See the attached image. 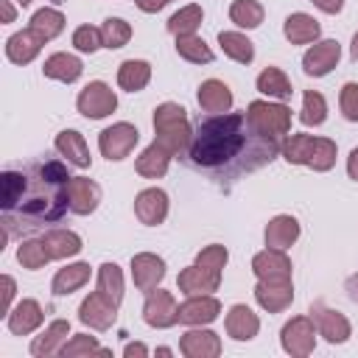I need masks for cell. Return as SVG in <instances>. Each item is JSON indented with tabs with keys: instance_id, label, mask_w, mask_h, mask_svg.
<instances>
[{
	"instance_id": "6da1fadb",
	"label": "cell",
	"mask_w": 358,
	"mask_h": 358,
	"mask_svg": "<svg viewBox=\"0 0 358 358\" xmlns=\"http://www.w3.org/2000/svg\"><path fill=\"white\" fill-rule=\"evenodd\" d=\"M282 151L277 137L260 134L246 112H221L199 120L187 148V162L221 187L266 168Z\"/></svg>"
},
{
	"instance_id": "7a4b0ae2",
	"label": "cell",
	"mask_w": 358,
	"mask_h": 358,
	"mask_svg": "<svg viewBox=\"0 0 358 358\" xmlns=\"http://www.w3.org/2000/svg\"><path fill=\"white\" fill-rule=\"evenodd\" d=\"M3 201H0V249L8 238H22L56 224L70 210L67 185L70 171L59 159H39L25 168L3 171Z\"/></svg>"
},
{
	"instance_id": "3957f363",
	"label": "cell",
	"mask_w": 358,
	"mask_h": 358,
	"mask_svg": "<svg viewBox=\"0 0 358 358\" xmlns=\"http://www.w3.org/2000/svg\"><path fill=\"white\" fill-rule=\"evenodd\" d=\"M154 131H157V143L171 154V157H179V154H187L190 148V140H193V129L187 123V112L185 106L173 103V101H165L154 109Z\"/></svg>"
},
{
	"instance_id": "277c9868",
	"label": "cell",
	"mask_w": 358,
	"mask_h": 358,
	"mask_svg": "<svg viewBox=\"0 0 358 358\" xmlns=\"http://www.w3.org/2000/svg\"><path fill=\"white\" fill-rule=\"evenodd\" d=\"M336 143L327 137H310V134H291L282 143V157L291 165H308L313 171H330L336 165Z\"/></svg>"
},
{
	"instance_id": "5b68a950",
	"label": "cell",
	"mask_w": 358,
	"mask_h": 358,
	"mask_svg": "<svg viewBox=\"0 0 358 358\" xmlns=\"http://www.w3.org/2000/svg\"><path fill=\"white\" fill-rule=\"evenodd\" d=\"M249 123L266 134V137H282L291 131V109L285 103H271V101H252L246 106Z\"/></svg>"
},
{
	"instance_id": "8992f818",
	"label": "cell",
	"mask_w": 358,
	"mask_h": 358,
	"mask_svg": "<svg viewBox=\"0 0 358 358\" xmlns=\"http://www.w3.org/2000/svg\"><path fill=\"white\" fill-rule=\"evenodd\" d=\"M280 341H282V350L294 358H305L313 352L316 347V324L310 316H294L291 322L282 324L280 330Z\"/></svg>"
},
{
	"instance_id": "52a82bcc",
	"label": "cell",
	"mask_w": 358,
	"mask_h": 358,
	"mask_svg": "<svg viewBox=\"0 0 358 358\" xmlns=\"http://www.w3.org/2000/svg\"><path fill=\"white\" fill-rule=\"evenodd\" d=\"M78 112L90 120H101L106 115H112L117 109V95L109 84L103 81H90L81 92H78V101H76Z\"/></svg>"
},
{
	"instance_id": "ba28073f",
	"label": "cell",
	"mask_w": 358,
	"mask_h": 358,
	"mask_svg": "<svg viewBox=\"0 0 358 358\" xmlns=\"http://www.w3.org/2000/svg\"><path fill=\"white\" fill-rule=\"evenodd\" d=\"M137 140H140L137 126L120 120V123H112L109 129L101 131V137H98V148H101V154H103L109 162H112V159L117 162V159H126V157L134 151Z\"/></svg>"
},
{
	"instance_id": "9c48e42d",
	"label": "cell",
	"mask_w": 358,
	"mask_h": 358,
	"mask_svg": "<svg viewBox=\"0 0 358 358\" xmlns=\"http://www.w3.org/2000/svg\"><path fill=\"white\" fill-rule=\"evenodd\" d=\"M310 319L316 324V333L324 336V341H330V344H344L350 338V333H352L350 319L344 313L327 308L324 302H313L310 305Z\"/></svg>"
},
{
	"instance_id": "30bf717a",
	"label": "cell",
	"mask_w": 358,
	"mask_h": 358,
	"mask_svg": "<svg viewBox=\"0 0 358 358\" xmlns=\"http://www.w3.org/2000/svg\"><path fill=\"white\" fill-rule=\"evenodd\" d=\"M252 271L260 282H291V260L285 249H263L252 257Z\"/></svg>"
},
{
	"instance_id": "8fae6325",
	"label": "cell",
	"mask_w": 358,
	"mask_h": 358,
	"mask_svg": "<svg viewBox=\"0 0 358 358\" xmlns=\"http://www.w3.org/2000/svg\"><path fill=\"white\" fill-rule=\"evenodd\" d=\"M143 319L148 327H157V330H165V327H173L179 322V305L173 302V296L162 288H154L148 291L145 296V305H143Z\"/></svg>"
},
{
	"instance_id": "7c38bea8",
	"label": "cell",
	"mask_w": 358,
	"mask_h": 358,
	"mask_svg": "<svg viewBox=\"0 0 358 358\" xmlns=\"http://www.w3.org/2000/svg\"><path fill=\"white\" fill-rule=\"evenodd\" d=\"M117 308H120V305H115V302L106 299L101 291H95V294H90V296L81 302L78 319H81L87 327H92V330H109V327L115 324V319H117Z\"/></svg>"
},
{
	"instance_id": "4fadbf2b",
	"label": "cell",
	"mask_w": 358,
	"mask_h": 358,
	"mask_svg": "<svg viewBox=\"0 0 358 358\" xmlns=\"http://www.w3.org/2000/svg\"><path fill=\"white\" fill-rule=\"evenodd\" d=\"M341 59V45L336 39H322V42H313V48H308V53L302 56V70L313 78L319 76H327Z\"/></svg>"
},
{
	"instance_id": "5bb4252c",
	"label": "cell",
	"mask_w": 358,
	"mask_h": 358,
	"mask_svg": "<svg viewBox=\"0 0 358 358\" xmlns=\"http://www.w3.org/2000/svg\"><path fill=\"white\" fill-rule=\"evenodd\" d=\"M162 277H165V260L162 257H157L151 252H140L131 257V280L143 294L154 291L162 282Z\"/></svg>"
},
{
	"instance_id": "9a60e30c",
	"label": "cell",
	"mask_w": 358,
	"mask_h": 358,
	"mask_svg": "<svg viewBox=\"0 0 358 358\" xmlns=\"http://www.w3.org/2000/svg\"><path fill=\"white\" fill-rule=\"evenodd\" d=\"M221 313V302L210 294H199V296H187L182 305H179V322L182 324H193V327H201V324H210L215 322Z\"/></svg>"
},
{
	"instance_id": "2e32d148",
	"label": "cell",
	"mask_w": 358,
	"mask_h": 358,
	"mask_svg": "<svg viewBox=\"0 0 358 358\" xmlns=\"http://www.w3.org/2000/svg\"><path fill=\"white\" fill-rule=\"evenodd\" d=\"M176 285H179V291H182V294H187V296L213 294V291L221 285V271H210V268H204V266L193 263V266H187V268H182V271H179Z\"/></svg>"
},
{
	"instance_id": "e0dca14e",
	"label": "cell",
	"mask_w": 358,
	"mask_h": 358,
	"mask_svg": "<svg viewBox=\"0 0 358 358\" xmlns=\"http://www.w3.org/2000/svg\"><path fill=\"white\" fill-rule=\"evenodd\" d=\"M134 215L145 227L162 224L165 215H168V193L159 190V187H148V190L137 193V199H134Z\"/></svg>"
},
{
	"instance_id": "ac0fdd59",
	"label": "cell",
	"mask_w": 358,
	"mask_h": 358,
	"mask_svg": "<svg viewBox=\"0 0 358 358\" xmlns=\"http://www.w3.org/2000/svg\"><path fill=\"white\" fill-rule=\"evenodd\" d=\"M67 199H70V210L76 215H90V213H95V207L101 201V187H98V182H92L87 176H73L67 185Z\"/></svg>"
},
{
	"instance_id": "d6986e66",
	"label": "cell",
	"mask_w": 358,
	"mask_h": 358,
	"mask_svg": "<svg viewBox=\"0 0 358 358\" xmlns=\"http://www.w3.org/2000/svg\"><path fill=\"white\" fill-rule=\"evenodd\" d=\"M179 350L187 358H215V355H221V338L207 327H196L182 336Z\"/></svg>"
},
{
	"instance_id": "ffe728a7",
	"label": "cell",
	"mask_w": 358,
	"mask_h": 358,
	"mask_svg": "<svg viewBox=\"0 0 358 358\" xmlns=\"http://www.w3.org/2000/svg\"><path fill=\"white\" fill-rule=\"evenodd\" d=\"M42 45H45V39H42L36 31L25 28V31H17V34L8 36V42H6V56H8V62H14V64H28V62H34V59L39 56Z\"/></svg>"
},
{
	"instance_id": "44dd1931",
	"label": "cell",
	"mask_w": 358,
	"mask_h": 358,
	"mask_svg": "<svg viewBox=\"0 0 358 358\" xmlns=\"http://www.w3.org/2000/svg\"><path fill=\"white\" fill-rule=\"evenodd\" d=\"M255 299L263 310L280 313L294 302V282H260L255 285Z\"/></svg>"
},
{
	"instance_id": "7402d4cb",
	"label": "cell",
	"mask_w": 358,
	"mask_h": 358,
	"mask_svg": "<svg viewBox=\"0 0 358 358\" xmlns=\"http://www.w3.org/2000/svg\"><path fill=\"white\" fill-rule=\"evenodd\" d=\"M67 336H70V322L67 319H53L45 333H39L34 341H31V355L36 358H48L53 352H62V347L67 344Z\"/></svg>"
},
{
	"instance_id": "603a6c76",
	"label": "cell",
	"mask_w": 358,
	"mask_h": 358,
	"mask_svg": "<svg viewBox=\"0 0 358 358\" xmlns=\"http://www.w3.org/2000/svg\"><path fill=\"white\" fill-rule=\"evenodd\" d=\"M6 319H8V330L14 336H28L42 324L45 313H42V305L36 299H22L11 308V313Z\"/></svg>"
},
{
	"instance_id": "cb8c5ba5",
	"label": "cell",
	"mask_w": 358,
	"mask_h": 358,
	"mask_svg": "<svg viewBox=\"0 0 358 358\" xmlns=\"http://www.w3.org/2000/svg\"><path fill=\"white\" fill-rule=\"evenodd\" d=\"M224 324H227V336L235 341H249L260 330V319L249 305H232Z\"/></svg>"
},
{
	"instance_id": "d4e9b609",
	"label": "cell",
	"mask_w": 358,
	"mask_h": 358,
	"mask_svg": "<svg viewBox=\"0 0 358 358\" xmlns=\"http://www.w3.org/2000/svg\"><path fill=\"white\" fill-rule=\"evenodd\" d=\"M196 98H199V106H201L204 112H210V115H221V112H229V109H232V92H229V87H227L224 81H218V78L201 81Z\"/></svg>"
},
{
	"instance_id": "484cf974",
	"label": "cell",
	"mask_w": 358,
	"mask_h": 358,
	"mask_svg": "<svg viewBox=\"0 0 358 358\" xmlns=\"http://www.w3.org/2000/svg\"><path fill=\"white\" fill-rule=\"evenodd\" d=\"M56 151L76 168H90L92 157H90V148H87V140L84 134H78L76 129H64L56 134Z\"/></svg>"
},
{
	"instance_id": "4316f807",
	"label": "cell",
	"mask_w": 358,
	"mask_h": 358,
	"mask_svg": "<svg viewBox=\"0 0 358 358\" xmlns=\"http://www.w3.org/2000/svg\"><path fill=\"white\" fill-rule=\"evenodd\" d=\"M282 34L291 45H308V42H316L319 34H322V25L305 14V11H296V14H288L285 22H282Z\"/></svg>"
},
{
	"instance_id": "83f0119b",
	"label": "cell",
	"mask_w": 358,
	"mask_h": 358,
	"mask_svg": "<svg viewBox=\"0 0 358 358\" xmlns=\"http://www.w3.org/2000/svg\"><path fill=\"white\" fill-rule=\"evenodd\" d=\"M42 73H45L48 78H53V81L73 84V81H78V78H81L84 64H81V59H78V56H73V53H53V56H48V59H45Z\"/></svg>"
},
{
	"instance_id": "f1b7e54d",
	"label": "cell",
	"mask_w": 358,
	"mask_h": 358,
	"mask_svg": "<svg viewBox=\"0 0 358 358\" xmlns=\"http://www.w3.org/2000/svg\"><path fill=\"white\" fill-rule=\"evenodd\" d=\"M263 238H266V246L271 249H288L299 238V221L294 215H274L266 224Z\"/></svg>"
},
{
	"instance_id": "f546056e",
	"label": "cell",
	"mask_w": 358,
	"mask_h": 358,
	"mask_svg": "<svg viewBox=\"0 0 358 358\" xmlns=\"http://www.w3.org/2000/svg\"><path fill=\"white\" fill-rule=\"evenodd\" d=\"M168 165H171V154H168L157 140H154V143L137 157V162H134L137 173L145 176V179H159V176H165V173H168Z\"/></svg>"
},
{
	"instance_id": "4dcf8cb0",
	"label": "cell",
	"mask_w": 358,
	"mask_h": 358,
	"mask_svg": "<svg viewBox=\"0 0 358 358\" xmlns=\"http://www.w3.org/2000/svg\"><path fill=\"white\" fill-rule=\"evenodd\" d=\"M151 81V64L143 59H126L117 67V84L126 92H140Z\"/></svg>"
},
{
	"instance_id": "1f68e13d",
	"label": "cell",
	"mask_w": 358,
	"mask_h": 358,
	"mask_svg": "<svg viewBox=\"0 0 358 358\" xmlns=\"http://www.w3.org/2000/svg\"><path fill=\"white\" fill-rule=\"evenodd\" d=\"M42 241L53 260H64V257H73L81 252V238L70 229H48Z\"/></svg>"
},
{
	"instance_id": "d6a6232c",
	"label": "cell",
	"mask_w": 358,
	"mask_h": 358,
	"mask_svg": "<svg viewBox=\"0 0 358 358\" xmlns=\"http://www.w3.org/2000/svg\"><path fill=\"white\" fill-rule=\"evenodd\" d=\"M90 280V263H73L67 268H59L56 277H53V294L56 296H67L73 291H78L84 282Z\"/></svg>"
},
{
	"instance_id": "836d02e7",
	"label": "cell",
	"mask_w": 358,
	"mask_h": 358,
	"mask_svg": "<svg viewBox=\"0 0 358 358\" xmlns=\"http://www.w3.org/2000/svg\"><path fill=\"white\" fill-rule=\"evenodd\" d=\"M257 90L263 95H268V98H277V101H288L294 95V87H291L288 76L280 67H266L257 76Z\"/></svg>"
},
{
	"instance_id": "e575fe53",
	"label": "cell",
	"mask_w": 358,
	"mask_h": 358,
	"mask_svg": "<svg viewBox=\"0 0 358 358\" xmlns=\"http://www.w3.org/2000/svg\"><path fill=\"white\" fill-rule=\"evenodd\" d=\"M218 45H221V50H224L232 62H238V64H249V62L255 59V45H252L243 34H238V31H221V34H218Z\"/></svg>"
},
{
	"instance_id": "d590c367",
	"label": "cell",
	"mask_w": 358,
	"mask_h": 358,
	"mask_svg": "<svg viewBox=\"0 0 358 358\" xmlns=\"http://www.w3.org/2000/svg\"><path fill=\"white\" fill-rule=\"evenodd\" d=\"M28 28L36 31L45 42H50V39H56V36L64 31V14L56 11V8H39V11L31 17V25H28Z\"/></svg>"
},
{
	"instance_id": "8d00e7d4",
	"label": "cell",
	"mask_w": 358,
	"mask_h": 358,
	"mask_svg": "<svg viewBox=\"0 0 358 358\" xmlns=\"http://www.w3.org/2000/svg\"><path fill=\"white\" fill-rule=\"evenodd\" d=\"M98 291L106 299H112L115 305L123 302V271L117 263H103L98 268Z\"/></svg>"
},
{
	"instance_id": "74e56055",
	"label": "cell",
	"mask_w": 358,
	"mask_h": 358,
	"mask_svg": "<svg viewBox=\"0 0 358 358\" xmlns=\"http://www.w3.org/2000/svg\"><path fill=\"white\" fill-rule=\"evenodd\" d=\"M201 20H204V11H201V6L190 3V6H182L176 14H171V20H168V31H171L173 36L196 34V28L201 25Z\"/></svg>"
},
{
	"instance_id": "f35d334b",
	"label": "cell",
	"mask_w": 358,
	"mask_h": 358,
	"mask_svg": "<svg viewBox=\"0 0 358 358\" xmlns=\"http://www.w3.org/2000/svg\"><path fill=\"white\" fill-rule=\"evenodd\" d=\"M176 53L185 59V62H193V64H210L213 62V50L207 48V42L196 34H185V36H176Z\"/></svg>"
},
{
	"instance_id": "ab89813d",
	"label": "cell",
	"mask_w": 358,
	"mask_h": 358,
	"mask_svg": "<svg viewBox=\"0 0 358 358\" xmlns=\"http://www.w3.org/2000/svg\"><path fill=\"white\" fill-rule=\"evenodd\" d=\"M17 260L22 263V268L36 271V268H42L48 260H53V257H50V252H48V246H45L42 238H28V241H22V243L17 246Z\"/></svg>"
},
{
	"instance_id": "60d3db41",
	"label": "cell",
	"mask_w": 358,
	"mask_h": 358,
	"mask_svg": "<svg viewBox=\"0 0 358 358\" xmlns=\"http://www.w3.org/2000/svg\"><path fill=\"white\" fill-rule=\"evenodd\" d=\"M229 20L238 28H257L263 22V6L257 0H235L229 6Z\"/></svg>"
},
{
	"instance_id": "b9f144b4",
	"label": "cell",
	"mask_w": 358,
	"mask_h": 358,
	"mask_svg": "<svg viewBox=\"0 0 358 358\" xmlns=\"http://www.w3.org/2000/svg\"><path fill=\"white\" fill-rule=\"evenodd\" d=\"M129 39H131V25H129L126 20H120V17L103 20V25H101V42H103V48L117 50V48H123Z\"/></svg>"
},
{
	"instance_id": "7bdbcfd3",
	"label": "cell",
	"mask_w": 358,
	"mask_h": 358,
	"mask_svg": "<svg viewBox=\"0 0 358 358\" xmlns=\"http://www.w3.org/2000/svg\"><path fill=\"white\" fill-rule=\"evenodd\" d=\"M299 120H302L305 126H322V123L327 120V101H324L322 92H316V90H308V92H305Z\"/></svg>"
},
{
	"instance_id": "ee69618b",
	"label": "cell",
	"mask_w": 358,
	"mask_h": 358,
	"mask_svg": "<svg viewBox=\"0 0 358 358\" xmlns=\"http://www.w3.org/2000/svg\"><path fill=\"white\" fill-rule=\"evenodd\" d=\"M62 355H64V358H78V355H109V350H103V347L98 344L95 336L78 333V336H73V338L62 347Z\"/></svg>"
},
{
	"instance_id": "f6af8a7d",
	"label": "cell",
	"mask_w": 358,
	"mask_h": 358,
	"mask_svg": "<svg viewBox=\"0 0 358 358\" xmlns=\"http://www.w3.org/2000/svg\"><path fill=\"white\" fill-rule=\"evenodd\" d=\"M101 45H103V42H101V28H95V25H78V28L73 31V48H76V50H81V53H95Z\"/></svg>"
},
{
	"instance_id": "bcb514c9",
	"label": "cell",
	"mask_w": 358,
	"mask_h": 358,
	"mask_svg": "<svg viewBox=\"0 0 358 358\" xmlns=\"http://www.w3.org/2000/svg\"><path fill=\"white\" fill-rule=\"evenodd\" d=\"M227 260H229V252H227V246H221V243H210V246H204V249L196 255V263L204 266V268H210V271H221V268L227 266Z\"/></svg>"
},
{
	"instance_id": "7dc6e473",
	"label": "cell",
	"mask_w": 358,
	"mask_h": 358,
	"mask_svg": "<svg viewBox=\"0 0 358 358\" xmlns=\"http://www.w3.org/2000/svg\"><path fill=\"white\" fill-rule=\"evenodd\" d=\"M338 106H341V115H344L350 123H358V84H355V81H347V84L341 87Z\"/></svg>"
},
{
	"instance_id": "c3c4849f",
	"label": "cell",
	"mask_w": 358,
	"mask_h": 358,
	"mask_svg": "<svg viewBox=\"0 0 358 358\" xmlns=\"http://www.w3.org/2000/svg\"><path fill=\"white\" fill-rule=\"evenodd\" d=\"M0 285H3V299H0V313H3V316H8V313H11V299H14V291H17V282H14V277H8V274H3V277H0Z\"/></svg>"
},
{
	"instance_id": "681fc988",
	"label": "cell",
	"mask_w": 358,
	"mask_h": 358,
	"mask_svg": "<svg viewBox=\"0 0 358 358\" xmlns=\"http://www.w3.org/2000/svg\"><path fill=\"white\" fill-rule=\"evenodd\" d=\"M319 11H324V14H338L341 8H344V0H310Z\"/></svg>"
},
{
	"instance_id": "f907efd6",
	"label": "cell",
	"mask_w": 358,
	"mask_h": 358,
	"mask_svg": "<svg viewBox=\"0 0 358 358\" xmlns=\"http://www.w3.org/2000/svg\"><path fill=\"white\" fill-rule=\"evenodd\" d=\"M123 355H126V358H145V355H148V347L140 344V341H129V344L123 347Z\"/></svg>"
},
{
	"instance_id": "816d5d0a",
	"label": "cell",
	"mask_w": 358,
	"mask_h": 358,
	"mask_svg": "<svg viewBox=\"0 0 358 358\" xmlns=\"http://www.w3.org/2000/svg\"><path fill=\"white\" fill-rule=\"evenodd\" d=\"M134 3H137L140 11H145V14H157V11L165 8L171 0H134Z\"/></svg>"
},
{
	"instance_id": "f5cc1de1",
	"label": "cell",
	"mask_w": 358,
	"mask_h": 358,
	"mask_svg": "<svg viewBox=\"0 0 358 358\" xmlns=\"http://www.w3.org/2000/svg\"><path fill=\"white\" fill-rule=\"evenodd\" d=\"M347 173H350V179L358 182V148H352L347 157Z\"/></svg>"
},
{
	"instance_id": "db71d44e",
	"label": "cell",
	"mask_w": 358,
	"mask_h": 358,
	"mask_svg": "<svg viewBox=\"0 0 358 358\" xmlns=\"http://www.w3.org/2000/svg\"><path fill=\"white\" fill-rule=\"evenodd\" d=\"M344 291H347V296H350L352 302H358V274L347 277V282H344Z\"/></svg>"
},
{
	"instance_id": "11a10c76",
	"label": "cell",
	"mask_w": 358,
	"mask_h": 358,
	"mask_svg": "<svg viewBox=\"0 0 358 358\" xmlns=\"http://www.w3.org/2000/svg\"><path fill=\"white\" fill-rule=\"evenodd\" d=\"M0 11H3V22H14V17H17V11H14V6H11V0H0Z\"/></svg>"
},
{
	"instance_id": "9f6ffc18",
	"label": "cell",
	"mask_w": 358,
	"mask_h": 358,
	"mask_svg": "<svg viewBox=\"0 0 358 358\" xmlns=\"http://www.w3.org/2000/svg\"><path fill=\"white\" fill-rule=\"evenodd\" d=\"M350 56H352V59H358V34L352 36V45H350Z\"/></svg>"
},
{
	"instance_id": "6f0895ef",
	"label": "cell",
	"mask_w": 358,
	"mask_h": 358,
	"mask_svg": "<svg viewBox=\"0 0 358 358\" xmlns=\"http://www.w3.org/2000/svg\"><path fill=\"white\" fill-rule=\"evenodd\" d=\"M28 3H34V0H20V6H28Z\"/></svg>"
}]
</instances>
